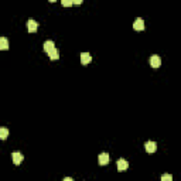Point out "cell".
<instances>
[{"label":"cell","mask_w":181,"mask_h":181,"mask_svg":"<svg viewBox=\"0 0 181 181\" xmlns=\"http://www.w3.org/2000/svg\"><path fill=\"white\" fill-rule=\"evenodd\" d=\"M61 4L64 7H69L74 4V0H61Z\"/></svg>","instance_id":"4fadbf2b"},{"label":"cell","mask_w":181,"mask_h":181,"mask_svg":"<svg viewBox=\"0 0 181 181\" xmlns=\"http://www.w3.org/2000/svg\"><path fill=\"white\" fill-rule=\"evenodd\" d=\"M38 28V23L36 20H33V19H30V20L27 21V30L30 31V33H36Z\"/></svg>","instance_id":"6da1fadb"},{"label":"cell","mask_w":181,"mask_h":181,"mask_svg":"<svg viewBox=\"0 0 181 181\" xmlns=\"http://www.w3.org/2000/svg\"><path fill=\"white\" fill-rule=\"evenodd\" d=\"M82 2H84V0H74V4H78V6H79V4H82Z\"/></svg>","instance_id":"9a60e30c"},{"label":"cell","mask_w":181,"mask_h":181,"mask_svg":"<svg viewBox=\"0 0 181 181\" xmlns=\"http://www.w3.org/2000/svg\"><path fill=\"white\" fill-rule=\"evenodd\" d=\"M144 149H146L147 153H154L156 149H157V144H156L154 141H146V143H144Z\"/></svg>","instance_id":"52a82bcc"},{"label":"cell","mask_w":181,"mask_h":181,"mask_svg":"<svg viewBox=\"0 0 181 181\" xmlns=\"http://www.w3.org/2000/svg\"><path fill=\"white\" fill-rule=\"evenodd\" d=\"M133 28L136 31H143L144 30V21H143V19L137 17V19L134 20V23H133Z\"/></svg>","instance_id":"7a4b0ae2"},{"label":"cell","mask_w":181,"mask_h":181,"mask_svg":"<svg viewBox=\"0 0 181 181\" xmlns=\"http://www.w3.org/2000/svg\"><path fill=\"white\" fill-rule=\"evenodd\" d=\"M23 154H21V153H19V151H14L13 154H11V160H13V163L16 166H19L21 163V161H23Z\"/></svg>","instance_id":"8992f818"},{"label":"cell","mask_w":181,"mask_h":181,"mask_svg":"<svg viewBox=\"0 0 181 181\" xmlns=\"http://www.w3.org/2000/svg\"><path fill=\"white\" fill-rule=\"evenodd\" d=\"M7 136H9V130L6 128H0V139L2 140H6Z\"/></svg>","instance_id":"7c38bea8"},{"label":"cell","mask_w":181,"mask_h":181,"mask_svg":"<svg viewBox=\"0 0 181 181\" xmlns=\"http://www.w3.org/2000/svg\"><path fill=\"white\" fill-rule=\"evenodd\" d=\"M90 61H92V57H90L89 53H82V54H81V62H82L84 65L89 64Z\"/></svg>","instance_id":"ba28073f"},{"label":"cell","mask_w":181,"mask_h":181,"mask_svg":"<svg viewBox=\"0 0 181 181\" xmlns=\"http://www.w3.org/2000/svg\"><path fill=\"white\" fill-rule=\"evenodd\" d=\"M129 168V163L124 158H120V160H117V171H120V173H123V171H126Z\"/></svg>","instance_id":"3957f363"},{"label":"cell","mask_w":181,"mask_h":181,"mask_svg":"<svg viewBox=\"0 0 181 181\" xmlns=\"http://www.w3.org/2000/svg\"><path fill=\"white\" fill-rule=\"evenodd\" d=\"M161 180L163 181H171L173 180V175L171 174H164V175H161Z\"/></svg>","instance_id":"5bb4252c"},{"label":"cell","mask_w":181,"mask_h":181,"mask_svg":"<svg viewBox=\"0 0 181 181\" xmlns=\"http://www.w3.org/2000/svg\"><path fill=\"white\" fill-rule=\"evenodd\" d=\"M64 181H72V178H71V177H65Z\"/></svg>","instance_id":"2e32d148"},{"label":"cell","mask_w":181,"mask_h":181,"mask_svg":"<svg viewBox=\"0 0 181 181\" xmlns=\"http://www.w3.org/2000/svg\"><path fill=\"white\" fill-rule=\"evenodd\" d=\"M48 57H50V60H53V61L58 60V58H60V51H58L57 48H54L53 51H50V53H48Z\"/></svg>","instance_id":"30bf717a"},{"label":"cell","mask_w":181,"mask_h":181,"mask_svg":"<svg viewBox=\"0 0 181 181\" xmlns=\"http://www.w3.org/2000/svg\"><path fill=\"white\" fill-rule=\"evenodd\" d=\"M54 48H55V44H54V41L53 40H48V41H45V43H44V51H45V53H50V51H53Z\"/></svg>","instance_id":"9c48e42d"},{"label":"cell","mask_w":181,"mask_h":181,"mask_svg":"<svg viewBox=\"0 0 181 181\" xmlns=\"http://www.w3.org/2000/svg\"><path fill=\"white\" fill-rule=\"evenodd\" d=\"M98 163L101 166H106L109 163V154L107 153H101V154L98 156Z\"/></svg>","instance_id":"5b68a950"},{"label":"cell","mask_w":181,"mask_h":181,"mask_svg":"<svg viewBox=\"0 0 181 181\" xmlns=\"http://www.w3.org/2000/svg\"><path fill=\"white\" fill-rule=\"evenodd\" d=\"M0 50H9V40L6 37L0 38Z\"/></svg>","instance_id":"8fae6325"},{"label":"cell","mask_w":181,"mask_h":181,"mask_svg":"<svg viewBox=\"0 0 181 181\" xmlns=\"http://www.w3.org/2000/svg\"><path fill=\"white\" fill-rule=\"evenodd\" d=\"M48 2H51V3H54V2H57V0H48Z\"/></svg>","instance_id":"e0dca14e"},{"label":"cell","mask_w":181,"mask_h":181,"mask_svg":"<svg viewBox=\"0 0 181 181\" xmlns=\"http://www.w3.org/2000/svg\"><path fill=\"white\" fill-rule=\"evenodd\" d=\"M150 65L153 68H158L161 65V58L158 57L157 54H154V55H151L150 57Z\"/></svg>","instance_id":"277c9868"}]
</instances>
